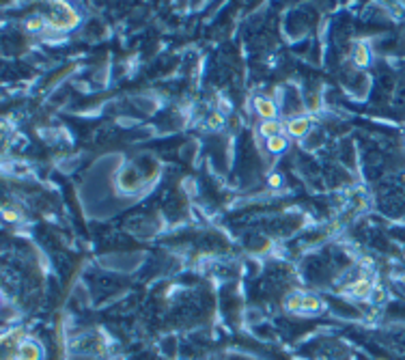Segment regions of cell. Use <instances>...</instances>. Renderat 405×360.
Here are the masks:
<instances>
[{
	"label": "cell",
	"instance_id": "cell-5",
	"mask_svg": "<svg viewBox=\"0 0 405 360\" xmlns=\"http://www.w3.org/2000/svg\"><path fill=\"white\" fill-rule=\"evenodd\" d=\"M310 130V119L308 117H298V119H291L289 121V125H287V132L291 134V136H296V138H300V136H304Z\"/></svg>",
	"mask_w": 405,
	"mask_h": 360
},
{
	"label": "cell",
	"instance_id": "cell-9",
	"mask_svg": "<svg viewBox=\"0 0 405 360\" xmlns=\"http://www.w3.org/2000/svg\"><path fill=\"white\" fill-rule=\"evenodd\" d=\"M46 26H48L46 17H30V20L26 22V28H28L30 32H39V30H43Z\"/></svg>",
	"mask_w": 405,
	"mask_h": 360
},
{
	"label": "cell",
	"instance_id": "cell-7",
	"mask_svg": "<svg viewBox=\"0 0 405 360\" xmlns=\"http://www.w3.org/2000/svg\"><path fill=\"white\" fill-rule=\"evenodd\" d=\"M352 56H354V63L360 65V67H364V65L369 63V50H366L364 43H356Z\"/></svg>",
	"mask_w": 405,
	"mask_h": 360
},
{
	"label": "cell",
	"instance_id": "cell-8",
	"mask_svg": "<svg viewBox=\"0 0 405 360\" xmlns=\"http://www.w3.org/2000/svg\"><path fill=\"white\" fill-rule=\"evenodd\" d=\"M267 149L272 151V153H280V151H285V149H287V138L283 136V134H278V136L269 138V140H267Z\"/></svg>",
	"mask_w": 405,
	"mask_h": 360
},
{
	"label": "cell",
	"instance_id": "cell-10",
	"mask_svg": "<svg viewBox=\"0 0 405 360\" xmlns=\"http://www.w3.org/2000/svg\"><path fill=\"white\" fill-rule=\"evenodd\" d=\"M269 184H272V186H278V184H280V177H278V175H272V177H269Z\"/></svg>",
	"mask_w": 405,
	"mask_h": 360
},
{
	"label": "cell",
	"instance_id": "cell-4",
	"mask_svg": "<svg viewBox=\"0 0 405 360\" xmlns=\"http://www.w3.org/2000/svg\"><path fill=\"white\" fill-rule=\"evenodd\" d=\"M15 358H17V360H39V358H41V350H39L37 343L24 341V343L17 347V356H15Z\"/></svg>",
	"mask_w": 405,
	"mask_h": 360
},
{
	"label": "cell",
	"instance_id": "cell-6",
	"mask_svg": "<svg viewBox=\"0 0 405 360\" xmlns=\"http://www.w3.org/2000/svg\"><path fill=\"white\" fill-rule=\"evenodd\" d=\"M259 132H261V136L265 140H269V138H274V136H278V134H280V125H278L276 121H263L261 128H259Z\"/></svg>",
	"mask_w": 405,
	"mask_h": 360
},
{
	"label": "cell",
	"instance_id": "cell-3",
	"mask_svg": "<svg viewBox=\"0 0 405 360\" xmlns=\"http://www.w3.org/2000/svg\"><path fill=\"white\" fill-rule=\"evenodd\" d=\"M254 108H256V112L263 117V121H276V104L272 102V99H267V97H256L254 99Z\"/></svg>",
	"mask_w": 405,
	"mask_h": 360
},
{
	"label": "cell",
	"instance_id": "cell-1",
	"mask_svg": "<svg viewBox=\"0 0 405 360\" xmlns=\"http://www.w3.org/2000/svg\"><path fill=\"white\" fill-rule=\"evenodd\" d=\"M46 22L54 30H69L78 24V13L65 3H52L46 11Z\"/></svg>",
	"mask_w": 405,
	"mask_h": 360
},
{
	"label": "cell",
	"instance_id": "cell-2",
	"mask_svg": "<svg viewBox=\"0 0 405 360\" xmlns=\"http://www.w3.org/2000/svg\"><path fill=\"white\" fill-rule=\"evenodd\" d=\"M287 307H289L291 311H296V313H302V315H312V313L323 311V304L319 302V298H315V296H310V294H302V291H298V294H291V296H289Z\"/></svg>",
	"mask_w": 405,
	"mask_h": 360
}]
</instances>
